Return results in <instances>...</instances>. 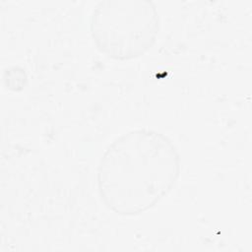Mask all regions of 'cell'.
Instances as JSON below:
<instances>
[{"instance_id": "7a4b0ae2", "label": "cell", "mask_w": 252, "mask_h": 252, "mask_svg": "<svg viewBox=\"0 0 252 252\" xmlns=\"http://www.w3.org/2000/svg\"><path fill=\"white\" fill-rule=\"evenodd\" d=\"M158 29V12L151 0H102L90 20L96 48L115 60L143 55L155 43Z\"/></svg>"}, {"instance_id": "6da1fadb", "label": "cell", "mask_w": 252, "mask_h": 252, "mask_svg": "<svg viewBox=\"0 0 252 252\" xmlns=\"http://www.w3.org/2000/svg\"><path fill=\"white\" fill-rule=\"evenodd\" d=\"M180 170V155L167 136L133 129L114 139L102 154L96 176L99 197L113 213L136 216L169 193Z\"/></svg>"}, {"instance_id": "3957f363", "label": "cell", "mask_w": 252, "mask_h": 252, "mask_svg": "<svg viewBox=\"0 0 252 252\" xmlns=\"http://www.w3.org/2000/svg\"><path fill=\"white\" fill-rule=\"evenodd\" d=\"M28 82V75L24 68L19 66H12L3 72L4 86L14 92H19L24 89Z\"/></svg>"}]
</instances>
